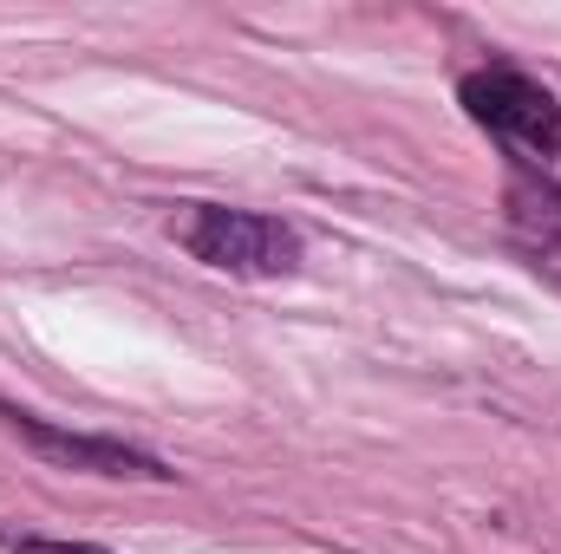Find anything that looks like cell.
I'll return each mask as SVG.
<instances>
[{"mask_svg":"<svg viewBox=\"0 0 561 554\" xmlns=\"http://www.w3.org/2000/svg\"><path fill=\"white\" fill-rule=\"evenodd\" d=\"M503 203H510V235H516V249L561 287V189L549 176L510 163V196H503Z\"/></svg>","mask_w":561,"mask_h":554,"instance_id":"4","label":"cell"},{"mask_svg":"<svg viewBox=\"0 0 561 554\" xmlns=\"http://www.w3.org/2000/svg\"><path fill=\"white\" fill-rule=\"evenodd\" d=\"M170 235L222 275H294L300 268V235L275 216H255V209L183 203L170 216Z\"/></svg>","mask_w":561,"mask_h":554,"instance_id":"1","label":"cell"},{"mask_svg":"<svg viewBox=\"0 0 561 554\" xmlns=\"http://www.w3.org/2000/svg\"><path fill=\"white\" fill-rule=\"evenodd\" d=\"M13 554H112V549H92V542H46V535H20Z\"/></svg>","mask_w":561,"mask_h":554,"instance_id":"5","label":"cell"},{"mask_svg":"<svg viewBox=\"0 0 561 554\" xmlns=\"http://www.w3.org/2000/svg\"><path fill=\"white\" fill-rule=\"evenodd\" d=\"M463 105H470L477 125L516 138L523 150H536V157H556L561 150L556 99H549L536 79H523V72H503V66H496V72H470V79H463Z\"/></svg>","mask_w":561,"mask_h":554,"instance_id":"2","label":"cell"},{"mask_svg":"<svg viewBox=\"0 0 561 554\" xmlns=\"http://www.w3.org/2000/svg\"><path fill=\"white\" fill-rule=\"evenodd\" d=\"M7 430L26 443V450H39L46 463H59V470H85V476H150V483H163L170 470L157 463V457H144L131 443H118V437H85V430H59V424H46V417L33 412H7Z\"/></svg>","mask_w":561,"mask_h":554,"instance_id":"3","label":"cell"}]
</instances>
